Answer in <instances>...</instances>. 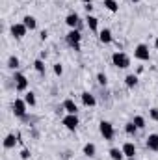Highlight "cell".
<instances>
[{"instance_id":"cell-1","label":"cell","mask_w":158,"mask_h":160,"mask_svg":"<svg viewBox=\"0 0 158 160\" xmlns=\"http://www.w3.org/2000/svg\"><path fill=\"white\" fill-rule=\"evenodd\" d=\"M99 130H101V136L106 140V142H112L114 140V125L110 123V121H101V125H99Z\"/></svg>"},{"instance_id":"cell-2","label":"cell","mask_w":158,"mask_h":160,"mask_svg":"<svg viewBox=\"0 0 158 160\" xmlns=\"http://www.w3.org/2000/svg\"><path fill=\"white\" fill-rule=\"evenodd\" d=\"M112 62H114V65L119 67V69H126V67H130V58H128L125 52H114Z\"/></svg>"},{"instance_id":"cell-3","label":"cell","mask_w":158,"mask_h":160,"mask_svg":"<svg viewBox=\"0 0 158 160\" xmlns=\"http://www.w3.org/2000/svg\"><path fill=\"white\" fill-rule=\"evenodd\" d=\"M134 58H136V60H140V62H149V58H151L149 47H147V45H143V43H140V45L134 48Z\"/></svg>"},{"instance_id":"cell-4","label":"cell","mask_w":158,"mask_h":160,"mask_svg":"<svg viewBox=\"0 0 158 160\" xmlns=\"http://www.w3.org/2000/svg\"><path fill=\"white\" fill-rule=\"evenodd\" d=\"M80 41H82V36H80L78 28H73V30L67 34V43H69L75 50H80Z\"/></svg>"},{"instance_id":"cell-5","label":"cell","mask_w":158,"mask_h":160,"mask_svg":"<svg viewBox=\"0 0 158 160\" xmlns=\"http://www.w3.org/2000/svg\"><path fill=\"white\" fill-rule=\"evenodd\" d=\"M9 32H11V36H13L15 39H22V38L26 36V32H28V28L24 26V22H17V24H11V28H9Z\"/></svg>"},{"instance_id":"cell-6","label":"cell","mask_w":158,"mask_h":160,"mask_svg":"<svg viewBox=\"0 0 158 160\" xmlns=\"http://www.w3.org/2000/svg\"><path fill=\"white\" fill-rule=\"evenodd\" d=\"M26 101L24 99H15V102H13V114L17 116V118H24L26 116Z\"/></svg>"},{"instance_id":"cell-7","label":"cell","mask_w":158,"mask_h":160,"mask_svg":"<svg viewBox=\"0 0 158 160\" xmlns=\"http://www.w3.org/2000/svg\"><path fill=\"white\" fill-rule=\"evenodd\" d=\"M62 123L65 125V128L67 130H77L78 128V118H77V114H67L63 119H62Z\"/></svg>"},{"instance_id":"cell-8","label":"cell","mask_w":158,"mask_h":160,"mask_svg":"<svg viewBox=\"0 0 158 160\" xmlns=\"http://www.w3.org/2000/svg\"><path fill=\"white\" fill-rule=\"evenodd\" d=\"M13 80H15V88H17L19 91H26V88H28V78H26L22 73H15V75H13Z\"/></svg>"},{"instance_id":"cell-9","label":"cell","mask_w":158,"mask_h":160,"mask_svg":"<svg viewBox=\"0 0 158 160\" xmlns=\"http://www.w3.org/2000/svg\"><path fill=\"white\" fill-rule=\"evenodd\" d=\"M86 24H87V28H89L93 34H99V19H97V17H93V15L87 13V17H86Z\"/></svg>"},{"instance_id":"cell-10","label":"cell","mask_w":158,"mask_h":160,"mask_svg":"<svg viewBox=\"0 0 158 160\" xmlns=\"http://www.w3.org/2000/svg\"><path fill=\"white\" fill-rule=\"evenodd\" d=\"M62 108H63L67 114H77V112H78V106H77V102H75L73 99H65L63 104H62Z\"/></svg>"},{"instance_id":"cell-11","label":"cell","mask_w":158,"mask_h":160,"mask_svg":"<svg viewBox=\"0 0 158 160\" xmlns=\"http://www.w3.org/2000/svg\"><path fill=\"white\" fill-rule=\"evenodd\" d=\"M65 22H67V26L73 30V28H78L80 26V17L77 13H69L67 17H65Z\"/></svg>"},{"instance_id":"cell-12","label":"cell","mask_w":158,"mask_h":160,"mask_svg":"<svg viewBox=\"0 0 158 160\" xmlns=\"http://www.w3.org/2000/svg\"><path fill=\"white\" fill-rule=\"evenodd\" d=\"M123 153H125V157L126 158H134V155H136V145L132 143V142H126V143H123Z\"/></svg>"},{"instance_id":"cell-13","label":"cell","mask_w":158,"mask_h":160,"mask_svg":"<svg viewBox=\"0 0 158 160\" xmlns=\"http://www.w3.org/2000/svg\"><path fill=\"white\" fill-rule=\"evenodd\" d=\"M99 39H101V43H104V45L112 43V41H114L112 30H110V28H104V30H101V32H99Z\"/></svg>"},{"instance_id":"cell-14","label":"cell","mask_w":158,"mask_h":160,"mask_svg":"<svg viewBox=\"0 0 158 160\" xmlns=\"http://www.w3.org/2000/svg\"><path fill=\"white\" fill-rule=\"evenodd\" d=\"M145 145H147V149H151V151H158V134H149V138L145 140Z\"/></svg>"},{"instance_id":"cell-15","label":"cell","mask_w":158,"mask_h":160,"mask_svg":"<svg viewBox=\"0 0 158 160\" xmlns=\"http://www.w3.org/2000/svg\"><path fill=\"white\" fill-rule=\"evenodd\" d=\"M82 102H84V106H89V108H93L95 104H97V99L89 93V91H84L82 93Z\"/></svg>"},{"instance_id":"cell-16","label":"cell","mask_w":158,"mask_h":160,"mask_svg":"<svg viewBox=\"0 0 158 160\" xmlns=\"http://www.w3.org/2000/svg\"><path fill=\"white\" fill-rule=\"evenodd\" d=\"M22 22H24V26H26L28 30H36V26H37L36 17H32V15H26V17L22 19Z\"/></svg>"},{"instance_id":"cell-17","label":"cell","mask_w":158,"mask_h":160,"mask_svg":"<svg viewBox=\"0 0 158 160\" xmlns=\"http://www.w3.org/2000/svg\"><path fill=\"white\" fill-rule=\"evenodd\" d=\"M15 143H17L15 134H7L6 140H4V147H6V149H11V147H15Z\"/></svg>"},{"instance_id":"cell-18","label":"cell","mask_w":158,"mask_h":160,"mask_svg":"<svg viewBox=\"0 0 158 160\" xmlns=\"http://www.w3.org/2000/svg\"><path fill=\"white\" fill-rule=\"evenodd\" d=\"M123 157H125L123 149H117V147L110 149V158H112V160H123Z\"/></svg>"},{"instance_id":"cell-19","label":"cell","mask_w":158,"mask_h":160,"mask_svg":"<svg viewBox=\"0 0 158 160\" xmlns=\"http://www.w3.org/2000/svg\"><path fill=\"white\" fill-rule=\"evenodd\" d=\"M95 151H97V147H95V143H86L84 145V155L86 157H95Z\"/></svg>"},{"instance_id":"cell-20","label":"cell","mask_w":158,"mask_h":160,"mask_svg":"<svg viewBox=\"0 0 158 160\" xmlns=\"http://www.w3.org/2000/svg\"><path fill=\"white\" fill-rule=\"evenodd\" d=\"M138 130H140V128H138V127H136V125H134L132 121L125 125V132H126L128 136H136V132H138Z\"/></svg>"},{"instance_id":"cell-21","label":"cell","mask_w":158,"mask_h":160,"mask_svg":"<svg viewBox=\"0 0 158 160\" xmlns=\"http://www.w3.org/2000/svg\"><path fill=\"white\" fill-rule=\"evenodd\" d=\"M125 84H126V88H136L138 86V77L136 75H126Z\"/></svg>"},{"instance_id":"cell-22","label":"cell","mask_w":158,"mask_h":160,"mask_svg":"<svg viewBox=\"0 0 158 160\" xmlns=\"http://www.w3.org/2000/svg\"><path fill=\"white\" fill-rule=\"evenodd\" d=\"M104 8H106L108 11H112V13H116V11L119 9V6H117L116 0H104Z\"/></svg>"},{"instance_id":"cell-23","label":"cell","mask_w":158,"mask_h":160,"mask_svg":"<svg viewBox=\"0 0 158 160\" xmlns=\"http://www.w3.org/2000/svg\"><path fill=\"white\" fill-rule=\"evenodd\" d=\"M19 65H21V62H19L17 56H9L7 58V67L9 69H19Z\"/></svg>"},{"instance_id":"cell-24","label":"cell","mask_w":158,"mask_h":160,"mask_svg":"<svg viewBox=\"0 0 158 160\" xmlns=\"http://www.w3.org/2000/svg\"><path fill=\"white\" fill-rule=\"evenodd\" d=\"M34 69H36L37 73H41V75H45V62H43L41 58H37V60L34 62Z\"/></svg>"},{"instance_id":"cell-25","label":"cell","mask_w":158,"mask_h":160,"mask_svg":"<svg viewBox=\"0 0 158 160\" xmlns=\"http://www.w3.org/2000/svg\"><path fill=\"white\" fill-rule=\"evenodd\" d=\"M24 101H26V104H28V106H36V95H34L32 91H26Z\"/></svg>"},{"instance_id":"cell-26","label":"cell","mask_w":158,"mask_h":160,"mask_svg":"<svg viewBox=\"0 0 158 160\" xmlns=\"http://www.w3.org/2000/svg\"><path fill=\"white\" fill-rule=\"evenodd\" d=\"M132 123H134V125H136L138 128H143V127H145V119H143L141 116H136V118H134V121H132Z\"/></svg>"},{"instance_id":"cell-27","label":"cell","mask_w":158,"mask_h":160,"mask_svg":"<svg viewBox=\"0 0 158 160\" xmlns=\"http://www.w3.org/2000/svg\"><path fill=\"white\" fill-rule=\"evenodd\" d=\"M97 82H99L101 86H106V82H108V80H106V75H104V73H99V75H97Z\"/></svg>"},{"instance_id":"cell-28","label":"cell","mask_w":158,"mask_h":160,"mask_svg":"<svg viewBox=\"0 0 158 160\" xmlns=\"http://www.w3.org/2000/svg\"><path fill=\"white\" fill-rule=\"evenodd\" d=\"M149 116H151V119L158 121V108H151L149 110Z\"/></svg>"},{"instance_id":"cell-29","label":"cell","mask_w":158,"mask_h":160,"mask_svg":"<svg viewBox=\"0 0 158 160\" xmlns=\"http://www.w3.org/2000/svg\"><path fill=\"white\" fill-rule=\"evenodd\" d=\"M54 73H56L58 77H62V75H63V67H62L60 63H56V65H54Z\"/></svg>"},{"instance_id":"cell-30","label":"cell","mask_w":158,"mask_h":160,"mask_svg":"<svg viewBox=\"0 0 158 160\" xmlns=\"http://www.w3.org/2000/svg\"><path fill=\"white\" fill-rule=\"evenodd\" d=\"M21 157H22V160H28V158H30V151H28V149H22Z\"/></svg>"},{"instance_id":"cell-31","label":"cell","mask_w":158,"mask_h":160,"mask_svg":"<svg viewBox=\"0 0 158 160\" xmlns=\"http://www.w3.org/2000/svg\"><path fill=\"white\" fill-rule=\"evenodd\" d=\"M39 36H41V39L45 41V39H47V36H48V34H47V32H45V30H43V32H41Z\"/></svg>"},{"instance_id":"cell-32","label":"cell","mask_w":158,"mask_h":160,"mask_svg":"<svg viewBox=\"0 0 158 160\" xmlns=\"http://www.w3.org/2000/svg\"><path fill=\"white\" fill-rule=\"evenodd\" d=\"M86 9H87V13H91V9H93V6H91V4H86Z\"/></svg>"},{"instance_id":"cell-33","label":"cell","mask_w":158,"mask_h":160,"mask_svg":"<svg viewBox=\"0 0 158 160\" xmlns=\"http://www.w3.org/2000/svg\"><path fill=\"white\" fill-rule=\"evenodd\" d=\"M78 2H84V4H91V0H78Z\"/></svg>"},{"instance_id":"cell-34","label":"cell","mask_w":158,"mask_h":160,"mask_svg":"<svg viewBox=\"0 0 158 160\" xmlns=\"http://www.w3.org/2000/svg\"><path fill=\"white\" fill-rule=\"evenodd\" d=\"M155 47H156V48H158V39H156V41H155Z\"/></svg>"},{"instance_id":"cell-35","label":"cell","mask_w":158,"mask_h":160,"mask_svg":"<svg viewBox=\"0 0 158 160\" xmlns=\"http://www.w3.org/2000/svg\"><path fill=\"white\" fill-rule=\"evenodd\" d=\"M132 2H140V0H132Z\"/></svg>"},{"instance_id":"cell-36","label":"cell","mask_w":158,"mask_h":160,"mask_svg":"<svg viewBox=\"0 0 158 160\" xmlns=\"http://www.w3.org/2000/svg\"><path fill=\"white\" fill-rule=\"evenodd\" d=\"M128 160H136V158H128Z\"/></svg>"}]
</instances>
